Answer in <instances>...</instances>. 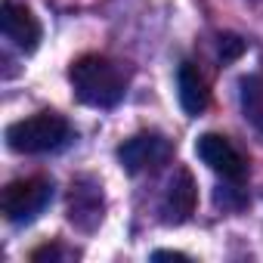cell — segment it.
<instances>
[{
    "label": "cell",
    "instance_id": "6da1fadb",
    "mask_svg": "<svg viewBox=\"0 0 263 263\" xmlns=\"http://www.w3.org/2000/svg\"><path fill=\"white\" fill-rule=\"evenodd\" d=\"M68 81L74 87V96L93 108H111L127 93V71L105 56H81L71 65Z\"/></svg>",
    "mask_w": 263,
    "mask_h": 263
},
{
    "label": "cell",
    "instance_id": "7a4b0ae2",
    "mask_svg": "<svg viewBox=\"0 0 263 263\" xmlns=\"http://www.w3.org/2000/svg\"><path fill=\"white\" fill-rule=\"evenodd\" d=\"M71 127L62 115L53 111H41L31 118H22L16 124L7 127V146L19 155H44V152H56L68 143Z\"/></svg>",
    "mask_w": 263,
    "mask_h": 263
},
{
    "label": "cell",
    "instance_id": "3957f363",
    "mask_svg": "<svg viewBox=\"0 0 263 263\" xmlns=\"http://www.w3.org/2000/svg\"><path fill=\"white\" fill-rule=\"evenodd\" d=\"M50 198H53V183L44 177H28V180H13L4 189L0 208H4L7 220L28 223L50 204Z\"/></svg>",
    "mask_w": 263,
    "mask_h": 263
},
{
    "label": "cell",
    "instance_id": "277c9868",
    "mask_svg": "<svg viewBox=\"0 0 263 263\" xmlns=\"http://www.w3.org/2000/svg\"><path fill=\"white\" fill-rule=\"evenodd\" d=\"M118 158H121V164H124L130 174H143V171L161 167V164L171 158V146H167V140L158 137V134H137V137H130V140L118 149Z\"/></svg>",
    "mask_w": 263,
    "mask_h": 263
},
{
    "label": "cell",
    "instance_id": "5b68a950",
    "mask_svg": "<svg viewBox=\"0 0 263 263\" xmlns=\"http://www.w3.org/2000/svg\"><path fill=\"white\" fill-rule=\"evenodd\" d=\"M195 152H198V158H201L214 174H220L223 180L238 183V180L245 177V158H241V152H238L226 137H220V134H204V137H198Z\"/></svg>",
    "mask_w": 263,
    "mask_h": 263
},
{
    "label": "cell",
    "instance_id": "8992f818",
    "mask_svg": "<svg viewBox=\"0 0 263 263\" xmlns=\"http://www.w3.org/2000/svg\"><path fill=\"white\" fill-rule=\"evenodd\" d=\"M0 28H4L7 41H13L22 53H34L41 44V22L28 7L16 4V0H7L0 7Z\"/></svg>",
    "mask_w": 263,
    "mask_h": 263
},
{
    "label": "cell",
    "instance_id": "52a82bcc",
    "mask_svg": "<svg viewBox=\"0 0 263 263\" xmlns=\"http://www.w3.org/2000/svg\"><path fill=\"white\" fill-rule=\"evenodd\" d=\"M195 201H198V189L195 180L186 167H177V174L171 177L167 195H164V220L167 223H186L195 214Z\"/></svg>",
    "mask_w": 263,
    "mask_h": 263
},
{
    "label": "cell",
    "instance_id": "ba28073f",
    "mask_svg": "<svg viewBox=\"0 0 263 263\" xmlns=\"http://www.w3.org/2000/svg\"><path fill=\"white\" fill-rule=\"evenodd\" d=\"M68 220L81 229H93L102 220V189L93 180H78L71 183V195H68Z\"/></svg>",
    "mask_w": 263,
    "mask_h": 263
},
{
    "label": "cell",
    "instance_id": "9c48e42d",
    "mask_svg": "<svg viewBox=\"0 0 263 263\" xmlns=\"http://www.w3.org/2000/svg\"><path fill=\"white\" fill-rule=\"evenodd\" d=\"M177 90H180V105H183V111L192 115V118H198V115L208 108V102H211L208 84H204V78L198 74V68H192V65H183V68H180V74H177Z\"/></svg>",
    "mask_w": 263,
    "mask_h": 263
},
{
    "label": "cell",
    "instance_id": "30bf717a",
    "mask_svg": "<svg viewBox=\"0 0 263 263\" xmlns=\"http://www.w3.org/2000/svg\"><path fill=\"white\" fill-rule=\"evenodd\" d=\"M241 111L245 118L263 134V78L260 74H251V78H241Z\"/></svg>",
    "mask_w": 263,
    "mask_h": 263
},
{
    "label": "cell",
    "instance_id": "8fae6325",
    "mask_svg": "<svg viewBox=\"0 0 263 263\" xmlns=\"http://www.w3.org/2000/svg\"><path fill=\"white\" fill-rule=\"evenodd\" d=\"M245 53V41L235 37V34H220V59L223 62H232Z\"/></svg>",
    "mask_w": 263,
    "mask_h": 263
},
{
    "label": "cell",
    "instance_id": "7c38bea8",
    "mask_svg": "<svg viewBox=\"0 0 263 263\" xmlns=\"http://www.w3.org/2000/svg\"><path fill=\"white\" fill-rule=\"evenodd\" d=\"M152 257L155 260H186V254H180V251H155Z\"/></svg>",
    "mask_w": 263,
    "mask_h": 263
}]
</instances>
